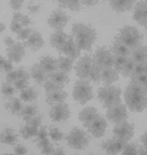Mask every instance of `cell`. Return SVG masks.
<instances>
[{"label":"cell","mask_w":147,"mask_h":155,"mask_svg":"<svg viewBox=\"0 0 147 155\" xmlns=\"http://www.w3.org/2000/svg\"><path fill=\"white\" fill-rule=\"evenodd\" d=\"M126 104L132 112L139 113L147 107V92L143 86L130 83L124 93Z\"/></svg>","instance_id":"6da1fadb"},{"label":"cell","mask_w":147,"mask_h":155,"mask_svg":"<svg viewBox=\"0 0 147 155\" xmlns=\"http://www.w3.org/2000/svg\"><path fill=\"white\" fill-rule=\"evenodd\" d=\"M74 33L77 37V45L82 50H90L96 41V33L90 26L78 24L74 27Z\"/></svg>","instance_id":"7a4b0ae2"},{"label":"cell","mask_w":147,"mask_h":155,"mask_svg":"<svg viewBox=\"0 0 147 155\" xmlns=\"http://www.w3.org/2000/svg\"><path fill=\"white\" fill-rule=\"evenodd\" d=\"M142 36L139 30L132 26H126L120 29L119 35L115 37V41L125 45L131 50L141 45Z\"/></svg>","instance_id":"3957f363"},{"label":"cell","mask_w":147,"mask_h":155,"mask_svg":"<svg viewBox=\"0 0 147 155\" xmlns=\"http://www.w3.org/2000/svg\"><path fill=\"white\" fill-rule=\"evenodd\" d=\"M121 90L113 85H106L100 87L97 91V97L102 102L104 108L109 109L121 102Z\"/></svg>","instance_id":"277c9868"},{"label":"cell","mask_w":147,"mask_h":155,"mask_svg":"<svg viewBox=\"0 0 147 155\" xmlns=\"http://www.w3.org/2000/svg\"><path fill=\"white\" fill-rule=\"evenodd\" d=\"M93 97V89L90 84V81L83 79L78 80L75 84L73 91L74 99L81 104H85L92 99Z\"/></svg>","instance_id":"5b68a950"},{"label":"cell","mask_w":147,"mask_h":155,"mask_svg":"<svg viewBox=\"0 0 147 155\" xmlns=\"http://www.w3.org/2000/svg\"><path fill=\"white\" fill-rule=\"evenodd\" d=\"M89 141L90 139L87 134L79 128H74L67 136L68 145L77 150L85 148L89 144Z\"/></svg>","instance_id":"8992f818"},{"label":"cell","mask_w":147,"mask_h":155,"mask_svg":"<svg viewBox=\"0 0 147 155\" xmlns=\"http://www.w3.org/2000/svg\"><path fill=\"white\" fill-rule=\"evenodd\" d=\"M114 138H117L127 143L134 134V126L127 121L116 124L113 130Z\"/></svg>","instance_id":"52a82bcc"},{"label":"cell","mask_w":147,"mask_h":155,"mask_svg":"<svg viewBox=\"0 0 147 155\" xmlns=\"http://www.w3.org/2000/svg\"><path fill=\"white\" fill-rule=\"evenodd\" d=\"M106 116L109 122L114 123L116 125L120 122L126 121V119L128 117V114H127L126 106L120 103L116 105L109 108L107 110Z\"/></svg>","instance_id":"ba28073f"},{"label":"cell","mask_w":147,"mask_h":155,"mask_svg":"<svg viewBox=\"0 0 147 155\" xmlns=\"http://www.w3.org/2000/svg\"><path fill=\"white\" fill-rule=\"evenodd\" d=\"M93 61L101 68L113 67L114 55L109 49H107L104 47H102L96 49L93 56Z\"/></svg>","instance_id":"9c48e42d"},{"label":"cell","mask_w":147,"mask_h":155,"mask_svg":"<svg viewBox=\"0 0 147 155\" xmlns=\"http://www.w3.org/2000/svg\"><path fill=\"white\" fill-rule=\"evenodd\" d=\"M94 63L95 62L93 61V58H91L90 56L87 55L82 57L78 61V63L77 64L76 71L77 76L81 79L89 80L90 72L92 71Z\"/></svg>","instance_id":"30bf717a"},{"label":"cell","mask_w":147,"mask_h":155,"mask_svg":"<svg viewBox=\"0 0 147 155\" xmlns=\"http://www.w3.org/2000/svg\"><path fill=\"white\" fill-rule=\"evenodd\" d=\"M108 127V122L105 120V118L102 116H99L95 118L92 122H90L86 126L88 131L92 134L96 138H101L103 136L106 128Z\"/></svg>","instance_id":"8fae6325"},{"label":"cell","mask_w":147,"mask_h":155,"mask_svg":"<svg viewBox=\"0 0 147 155\" xmlns=\"http://www.w3.org/2000/svg\"><path fill=\"white\" fill-rule=\"evenodd\" d=\"M126 142L120 140L119 139H110L109 140L103 143V149L109 155H117L119 153L122 152L126 146Z\"/></svg>","instance_id":"7c38bea8"},{"label":"cell","mask_w":147,"mask_h":155,"mask_svg":"<svg viewBox=\"0 0 147 155\" xmlns=\"http://www.w3.org/2000/svg\"><path fill=\"white\" fill-rule=\"evenodd\" d=\"M130 58L135 64H145L147 61V46H139L132 50Z\"/></svg>","instance_id":"4fadbf2b"},{"label":"cell","mask_w":147,"mask_h":155,"mask_svg":"<svg viewBox=\"0 0 147 155\" xmlns=\"http://www.w3.org/2000/svg\"><path fill=\"white\" fill-rule=\"evenodd\" d=\"M100 114L98 113L96 109H95L94 107L89 106L87 108L83 109V110L79 113V120L82 122H83V127H85L87 126L90 122H91L95 119Z\"/></svg>","instance_id":"5bb4252c"},{"label":"cell","mask_w":147,"mask_h":155,"mask_svg":"<svg viewBox=\"0 0 147 155\" xmlns=\"http://www.w3.org/2000/svg\"><path fill=\"white\" fill-rule=\"evenodd\" d=\"M119 73L112 67L102 68L101 69V80L106 84V85H111L112 84L118 80Z\"/></svg>","instance_id":"9a60e30c"},{"label":"cell","mask_w":147,"mask_h":155,"mask_svg":"<svg viewBox=\"0 0 147 155\" xmlns=\"http://www.w3.org/2000/svg\"><path fill=\"white\" fill-rule=\"evenodd\" d=\"M110 52L114 54V55L125 56V57H130L132 50L126 47L125 45L121 44L118 41H114L110 47Z\"/></svg>","instance_id":"2e32d148"},{"label":"cell","mask_w":147,"mask_h":155,"mask_svg":"<svg viewBox=\"0 0 147 155\" xmlns=\"http://www.w3.org/2000/svg\"><path fill=\"white\" fill-rule=\"evenodd\" d=\"M134 0H111V5L115 11H128L130 9Z\"/></svg>","instance_id":"e0dca14e"},{"label":"cell","mask_w":147,"mask_h":155,"mask_svg":"<svg viewBox=\"0 0 147 155\" xmlns=\"http://www.w3.org/2000/svg\"><path fill=\"white\" fill-rule=\"evenodd\" d=\"M130 57H125V56L114 55V61H113V67L114 69L120 73L122 71V69L125 67L126 63L129 60Z\"/></svg>","instance_id":"ac0fdd59"},{"label":"cell","mask_w":147,"mask_h":155,"mask_svg":"<svg viewBox=\"0 0 147 155\" xmlns=\"http://www.w3.org/2000/svg\"><path fill=\"white\" fill-rule=\"evenodd\" d=\"M64 51H65V54L71 57L72 59H76L80 54V49H79V48L72 41H70L68 42V44L66 45V47H65Z\"/></svg>","instance_id":"d6986e66"},{"label":"cell","mask_w":147,"mask_h":155,"mask_svg":"<svg viewBox=\"0 0 147 155\" xmlns=\"http://www.w3.org/2000/svg\"><path fill=\"white\" fill-rule=\"evenodd\" d=\"M135 63L133 62V61H132V59L129 58V60L127 61V62L126 63L125 67L124 68L122 69V71H121V74L123 75V77L125 78H128L130 77L132 75V73H133V71H134V68H135Z\"/></svg>","instance_id":"ffe728a7"},{"label":"cell","mask_w":147,"mask_h":155,"mask_svg":"<svg viewBox=\"0 0 147 155\" xmlns=\"http://www.w3.org/2000/svg\"><path fill=\"white\" fill-rule=\"evenodd\" d=\"M55 118L57 120H64L66 119L69 116V110L67 106L61 105L60 107H58L54 112Z\"/></svg>","instance_id":"44dd1931"},{"label":"cell","mask_w":147,"mask_h":155,"mask_svg":"<svg viewBox=\"0 0 147 155\" xmlns=\"http://www.w3.org/2000/svg\"><path fill=\"white\" fill-rule=\"evenodd\" d=\"M101 69H102L101 67H99L96 63H94L92 71L90 72V78H89V81L98 83L101 80Z\"/></svg>","instance_id":"7402d4cb"},{"label":"cell","mask_w":147,"mask_h":155,"mask_svg":"<svg viewBox=\"0 0 147 155\" xmlns=\"http://www.w3.org/2000/svg\"><path fill=\"white\" fill-rule=\"evenodd\" d=\"M147 82V75L146 74H139V75H132L131 77L130 83L134 84L139 86H145V84Z\"/></svg>","instance_id":"603a6c76"},{"label":"cell","mask_w":147,"mask_h":155,"mask_svg":"<svg viewBox=\"0 0 147 155\" xmlns=\"http://www.w3.org/2000/svg\"><path fill=\"white\" fill-rule=\"evenodd\" d=\"M121 155H139V149L133 143H126Z\"/></svg>","instance_id":"cb8c5ba5"},{"label":"cell","mask_w":147,"mask_h":155,"mask_svg":"<svg viewBox=\"0 0 147 155\" xmlns=\"http://www.w3.org/2000/svg\"><path fill=\"white\" fill-rule=\"evenodd\" d=\"M73 61L70 59H61L60 60V67L66 72H69L71 69Z\"/></svg>","instance_id":"d4e9b609"},{"label":"cell","mask_w":147,"mask_h":155,"mask_svg":"<svg viewBox=\"0 0 147 155\" xmlns=\"http://www.w3.org/2000/svg\"><path fill=\"white\" fill-rule=\"evenodd\" d=\"M139 74H145V65L144 64H136L135 65V68H134L132 75H139Z\"/></svg>","instance_id":"484cf974"},{"label":"cell","mask_w":147,"mask_h":155,"mask_svg":"<svg viewBox=\"0 0 147 155\" xmlns=\"http://www.w3.org/2000/svg\"><path fill=\"white\" fill-rule=\"evenodd\" d=\"M52 136H53V138L55 140H59L62 138V134L60 133L57 129H55V130H54L52 132Z\"/></svg>","instance_id":"4316f807"},{"label":"cell","mask_w":147,"mask_h":155,"mask_svg":"<svg viewBox=\"0 0 147 155\" xmlns=\"http://www.w3.org/2000/svg\"><path fill=\"white\" fill-rule=\"evenodd\" d=\"M141 141L143 145H144V148H145L147 150V132H145L142 135Z\"/></svg>","instance_id":"83f0119b"},{"label":"cell","mask_w":147,"mask_h":155,"mask_svg":"<svg viewBox=\"0 0 147 155\" xmlns=\"http://www.w3.org/2000/svg\"><path fill=\"white\" fill-rule=\"evenodd\" d=\"M96 2H97V0H84V3H85L86 5H88L89 6L95 5Z\"/></svg>","instance_id":"f1b7e54d"},{"label":"cell","mask_w":147,"mask_h":155,"mask_svg":"<svg viewBox=\"0 0 147 155\" xmlns=\"http://www.w3.org/2000/svg\"><path fill=\"white\" fill-rule=\"evenodd\" d=\"M139 155H147V150L144 147H140L139 149Z\"/></svg>","instance_id":"f546056e"},{"label":"cell","mask_w":147,"mask_h":155,"mask_svg":"<svg viewBox=\"0 0 147 155\" xmlns=\"http://www.w3.org/2000/svg\"><path fill=\"white\" fill-rule=\"evenodd\" d=\"M54 155H65V153L62 150H58Z\"/></svg>","instance_id":"4dcf8cb0"},{"label":"cell","mask_w":147,"mask_h":155,"mask_svg":"<svg viewBox=\"0 0 147 155\" xmlns=\"http://www.w3.org/2000/svg\"><path fill=\"white\" fill-rule=\"evenodd\" d=\"M144 65H145V74L147 75V61L145 62V64H144Z\"/></svg>","instance_id":"1f68e13d"},{"label":"cell","mask_w":147,"mask_h":155,"mask_svg":"<svg viewBox=\"0 0 147 155\" xmlns=\"http://www.w3.org/2000/svg\"><path fill=\"white\" fill-rule=\"evenodd\" d=\"M144 88H145V90L146 91V92H147V82L145 83V86H144Z\"/></svg>","instance_id":"d6a6232c"},{"label":"cell","mask_w":147,"mask_h":155,"mask_svg":"<svg viewBox=\"0 0 147 155\" xmlns=\"http://www.w3.org/2000/svg\"><path fill=\"white\" fill-rule=\"evenodd\" d=\"M145 28H146V29H147V23L145 24Z\"/></svg>","instance_id":"836d02e7"},{"label":"cell","mask_w":147,"mask_h":155,"mask_svg":"<svg viewBox=\"0 0 147 155\" xmlns=\"http://www.w3.org/2000/svg\"><path fill=\"white\" fill-rule=\"evenodd\" d=\"M89 155H96V154H89Z\"/></svg>","instance_id":"e575fe53"}]
</instances>
